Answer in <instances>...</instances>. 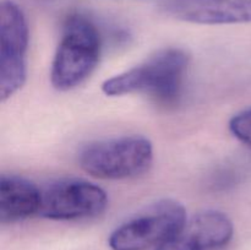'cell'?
Returning a JSON list of instances; mask_svg holds the SVG:
<instances>
[{
  "label": "cell",
  "instance_id": "277c9868",
  "mask_svg": "<svg viewBox=\"0 0 251 250\" xmlns=\"http://www.w3.org/2000/svg\"><path fill=\"white\" fill-rule=\"evenodd\" d=\"M186 211L178 201L164 199L146 206L110 234L112 250H147L173 238L185 225Z\"/></svg>",
  "mask_w": 251,
  "mask_h": 250
},
{
  "label": "cell",
  "instance_id": "52a82bcc",
  "mask_svg": "<svg viewBox=\"0 0 251 250\" xmlns=\"http://www.w3.org/2000/svg\"><path fill=\"white\" fill-rule=\"evenodd\" d=\"M234 227L226 213L207 210L186 220L173 238L156 250H220L232 240Z\"/></svg>",
  "mask_w": 251,
  "mask_h": 250
},
{
  "label": "cell",
  "instance_id": "7a4b0ae2",
  "mask_svg": "<svg viewBox=\"0 0 251 250\" xmlns=\"http://www.w3.org/2000/svg\"><path fill=\"white\" fill-rule=\"evenodd\" d=\"M102 36L92 20L81 14L68 16L50 70V82L58 91H70L85 82L97 68Z\"/></svg>",
  "mask_w": 251,
  "mask_h": 250
},
{
  "label": "cell",
  "instance_id": "5b68a950",
  "mask_svg": "<svg viewBox=\"0 0 251 250\" xmlns=\"http://www.w3.org/2000/svg\"><path fill=\"white\" fill-rule=\"evenodd\" d=\"M28 27L21 7L2 0L0 7V95L5 102L26 82Z\"/></svg>",
  "mask_w": 251,
  "mask_h": 250
},
{
  "label": "cell",
  "instance_id": "ba28073f",
  "mask_svg": "<svg viewBox=\"0 0 251 250\" xmlns=\"http://www.w3.org/2000/svg\"><path fill=\"white\" fill-rule=\"evenodd\" d=\"M168 16L200 25H232L251 22V0H164Z\"/></svg>",
  "mask_w": 251,
  "mask_h": 250
},
{
  "label": "cell",
  "instance_id": "9c48e42d",
  "mask_svg": "<svg viewBox=\"0 0 251 250\" xmlns=\"http://www.w3.org/2000/svg\"><path fill=\"white\" fill-rule=\"evenodd\" d=\"M42 190L26 178L1 175L0 178V221L15 223L39 215Z\"/></svg>",
  "mask_w": 251,
  "mask_h": 250
},
{
  "label": "cell",
  "instance_id": "3957f363",
  "mask_svg": "<svg viewBox=\"0 0 251 250\" xmlns=\"http://www.w3.org/2000/svg\"><path fill=\"white\" fill-rule=\"evenodd\" d=\"M152 162V142L141 135L92 142L78 154L81 168L100 179L135 178L146 173Z\"/></svg>",
  "mask_w": 251,
  "mask_h": 250
},
{
  "label": "cell",
  "instance_id": "8992f818",
  "mask_svg": "<svg viewBox=\"0 0 251 250\" xmlns=\"http://www.w3.org/2000/svg\"><path fill=\"white\" fill-rule=\"evenodd\" d=\"M108 206L107 193L83 179H63L42 190L39 215L54 221H74L100 215Z\"/></svg>",
  "mask_w": 251,
  "mask_h": 250
},
{
  "label": "cell",
  "instance_id": "6da1fadb",
  "mask_svg": "<svg viewBox=\"0 0 251 250\" xmlns=\"http://www.w3.org/2000/svg\"><path fill=\"white\" fill-rule=\"evenodd\" d=\"M189 64L190 56L184 49H161L144 63L105 80L102 91L112 97L140 93L162 104H174L183 91Z\"/></svg>",
  "mask_w": 251,
  "mask_h": 250
},
{
  "label": "cell",
  "instance_id": "30bf717a",
  "mask_svg": "<svg viewBox=\"0 0 251 250\" xmlns=\"http://www.w3.org/2000/svg\"><path fill=\"white\" fill-rule=\"evenodd\" d=\"M229 130L239 141L251 147V107L242 110L230 119Z\"/></svg>",
  "mask_w": 251,
  "mask_h": 250
}]
</instances>
